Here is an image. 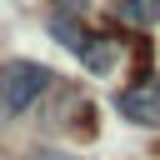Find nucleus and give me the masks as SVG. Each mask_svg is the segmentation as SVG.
I'll return each instance as SVG.
<instances>
[{"mask_svg":"<svg viewBox=\"0 0 160 160\" xmlns=\"http://www.w3.org/2000/svg\"><path fill=\"white\" fill-rule=\"evenodd\" d=\"M55 15H75L80 20L85 15V0H55Z\"/></svg>","mask_w":160,"mask_h":160,"instance_id":"39448f33","label":"nucleus"},{"mask_svg":"<svg viewBox=\"0 0 160 160\" xmlns=\"http://www.w3.org/2000/svg\"><path fill=\"white\" fill-rule=\"evenodd\" d=\"M115 15L130 25H155L160 20V0H115Z\"/></svg>","mask_w":160,"mask_h":160,"instance_id":"7ed1b4c3","label":"nucleus"},{"mask_svg":"<svg viewBox=\"0 0 160 160\" xmlns=\"http://www.w3.org/2000/svg\"><path fill=\"white\" fill-rule=\"evenodd\" d=\"M115 110L135 125H160V85L155 80H135L115 95Z\"/></svg>","mask_w":160,"mask_h":160,"instance_id":"f03ea898","label":"nucleus"},{"mask_svg":"<svg viewBox=\"0 0 160 160\" xmlns=\"http://www.w3.org/2000/svg\"><path fill=\"white\" fill-rule=\"evenodd\" d=\"M50 85H55L50 65H40V60H5V65H0V110H5V115H20V110H30Z\"/></svg>","mask_w":160,"mask_h":160,"instance_id":"f257e3e1","label":"nucleus"},{"mask_svg":"<svg viewBox=\"0 0 160 160\" xmlns=\"http://www.w3.org/2000/svg\"><path fill=\"white\" fill-rule=\"evenodd\" d=\"M20 160H75L70 150H55V145H35V150H25Z\"/></svg>","mask_w":160,"mask_h":160,"instance_id":"20e7f679","label":"nucleus"}]
</instances>
